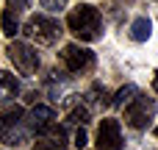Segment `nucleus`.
<instances>
[{
    "mask_svg": "<svg viewBox=\"0 0 158 150\" xmlns=\"http://www.w3.org/2000/svg\"><path fill=\"white\" fill-rule=\"evenodd\" d=\"M67 28L81 39V42H97L103 36V17L94 6L81 3L67 14Z\"/></svg>",
    "mask_w": 158,
    "mask_h": 150,
    "instance_id": "f257e3e1",
    "label": "nucleus"
},
{
    "mask_svg": "<svg viewBox=\"0 0 158 150\" xmlns=\"http://www.w3.org/2000/svg\"><path fill=\"white\" fill-rule=\"evenodd\" d=\"M22 33H25L28 39L39 42V45H56L64 31H61V22H58L56 17H50V14H36V17H31V19L25 22Z\"/></svg>",
    "mask_w": 158,
    "mask_h": 150,
    "instance_id": "f03ea898",
    "label": "nucleus"
},
{
    "mask_svg": "<svg viewBox=\"0 0 158 150\" xmlns=\"http://www.w3.org/2000/svg\"><path fill=\"white\" fill-rule=\"evenodd\" d=\"M156 117V100L147 95H136L128 106H125V122L136 131H147L150 122Z\"/></svg>",
    "mask_w": 158,
    "mask_h": 150,
    "instance_id": "7ed1b4c3",
    "label": "nucleus"
},
{
    "mask_svg": "<svg viewBox=\"0 0 158 150\" xmlns=\"http://www.w3.org/2000/svg\"><path fill=\"white\" fill-rule=\"evenodd\" d=\"M22 120H25V111L19 106L3 111L0 114V142H6V145H22L25 136H28Z\"/></svg>",
    "mask_w": 158,
    "mask_h": 150,
    "instance_id": "20e7f679",
    "label": "nucleus"
},
{
    "mask_svg": "<svg viewBox=\"0 0 158 150\" xmlns=\"http://www.w3.org/2000/svg\"><path fill=\"white\" fill-rule=\"evenodd\" d=\"M6 53H8V58H11V64H14L22 75H33V72L39 70V56H36V50H33L28 42H8Z\"/></svg>",
    "mask_w": 158,
    "mask_h": 150,
    "instance_id": "39448f33",
    "label": "nucleus"
},
{
    "mask_svg": "<svg viewBox=\"0 0 158 150\" xmlns=\"http://www.w3.org/2000/svg\"><path fill=\"white\" fill-rule=\"evenodd\" d=\"M58 58H61L64 70H69V72H89L94 67V53L81 45H67L58 53Z\"/></svg>",
    "mask_w": 158,
    "mask_h": 150,
    "instance_id": "423d86ee",
    "label": "nucleus"
},
{
    "mask_svg": "<svg viewBox=\"0 0 158 150\" xmlns=\"http://www.w3.org/2000/svg\"><path fill=\"white\" fill-rule=\"evenodd\" d=\"M97 150H122V131L119 120L106 117L97 128Z\"/></svg>",
    "mask_w": 158,
    "mask_h": 150,
    "instance_id": "0eeeda50",
    "label": "nucleus"
},
{
    "mask_svg": "<svg viewBox=\"0 0 158 150\" xmlns=\"http://www.w3.org/2000/svg\"><path fill=\"white\" fill-rule=\"evenodd\" d=\"M67 134L53 122L50 128H44V131H39V139H36V145L33 150H67Z\"/></svg>",
    "mask_w": 158,
    "mask_h": 150,
    "instance_id": "6e6552de",
    "label": "nucleus"
},
{
    "mask_svg": "<svg viewBox=\"0 0 158 150\" xmlns=\"http://www.w3.org/2000/svg\"><path fill=\"white\" fill-rule=\"evenodd\" d=\"M28 120H31V128L33 131H44V128H50L56 122V111L50 106H33L31 114H28Z\"/></svg>",
    "mask_w": 158,
    "mask_h": 150,
    "instance_id": "1a4fd4ad",
    "label": "nucleus"
},
{
    "mask_svg": "<svg viewBox=\"0 0 158 150\" xmlns=\"http://www.w3.org/2000/svg\"><path fill=\"white\" fill-rule=\"evenodd\" d=\"M17 95H19V81H17L11 72L0 70V97H3V100H11V97H17Z\"/></svg>",
    "mask_w": 158,
    "mask_h": 150,
    "instance_id": "9d476101",
    "label": "nucleus"
},
{
    "mask_svg": "<svg viewBox=\"0 0 158 150\" xmlns=\"http://www.w3.org/2000/svg\"><path fill=\"white\" fill-rule=\"evenodd\" d=\"M150 33H153V22H150L147 17H136L133 25H131V39H133V42H147Z\"/></svg>",
    "mask_w": 158,
    "mask_h": 150,
    "instance_id": "9b49d317",
    "label": "nucleus"
},
{
    "mask_svg": "<svg viewBox=\"0 0 158 150\" xmlns=\"http://www.w3.org/2000/svg\"><path fill=\"white\" fill-rule=\"evenodd\" d=\"M0 28H3V33L8 36V39H14L22 28H19V19H17V14L11 11V8H6L3 11V17H0Z\"/></svg>",
    "mask_w": 158,
    "mask_h": 150,
    "instance_id": "f8f14e48",
    "label": "nucleus"
},
{
    "mask_svg": "<svg viewBox=\"0 0 158 150\" xmlns=\"http://www.w3.org/2000/svg\"><path fill=\"white\" fill-rule=\"evenodd\" d=\"M136 95H139V89H136L133 84H125V86H122V89H119V92L114 95V100H111V106H117V109H122V106H128V103H131V100H133Z\"/></svg>",
    "mask_w": 158,
    "mask_h": 150,
    "instance_id": "ddd939ff",
    "label": "nucleus"
},
{
    "mask_svg": "<svg viewBox=\"0 0 158 150\" xmlns=\"http://www.w3.org/2000/svg\"><path fill=\"white\" fill-rule=\"evenodd\" d=\"M89 100L92 103H100V106H108L111 100H108V92H106V86H100V84H94L92 86V92H89Z\"/></svg>",
    "mask_w": 158,
    "mask_h": 150,
    "instance_id": "4468645a",
    "label": "nucleus"
},
{
    "mask_svg": "<svg viewBox=\"0 0 158 150\" xmlns=\"http://www.w3.org/2000/svg\"><path fill=\"white\" fill-rule=\"evenodd\" d=\"M89 120H92V114H89V109H86V106H78V109H72V111H69V122H75V125H78V122H81V125H86Z\"/></svg>",
    "mask_w": 158,
    "mask_h": 150,
    "instance_id": "2eb2a0df",
    "label": "nucleus"
},
{
    "mask_svg": "<svg viewBox=\"0 0 158 150\" xmlns=\"http://www.w3.org/2000/svg\"><path fill=\"white\" fill-rule=\"evenodd\" d=\"M42 3V8H47V11H61L64 6H67V0H39Z\"/></svg>",
    "mask_w": 158,
    "mask_h": 150,
    "instance_id": "dca6fc26",
    "label": "nucleus"
},
{
    "mask_svg": "<svg viewBox=\"0 0 158 150\" xmlns=\"http://www.w3.org/2000/svg\"><path fill=\"white\" fill-rule=\"evenodd\" d=\"M8 3V8L17 14V11H25V8H31V0H6Z\"/></svg>",
    "mask_w": 158,
    "mask_h": 150,
    "instance_id": "f3484780",
    "label": "nucleus"
},
{
    "mask_svg": "<svg viewBox=\"0 0 158 150\" xmlns=\"http://www.w3.org/2000/svg\"><path fill=\"white\" fill-rule=\"evenodd\" d=\"M86 145H89V136H86V131H83V128H78V131H75V148L83 150Z\"/></svg>",
    "mask_w": 158,
    "mask_h": 150,
    "instance_id": "a211bd4d",
    "label": "nucleus"
},
{
    "mask_svg": "<svg viewBox=\"0 0 158 150\" xmlns=\"http://www.w3.org/2000/svg\"><path fill=\"white\" fill-rule=\"evenodd\" d=\"M153 89L158 92V72H156V78H153Z\"/></svg>",
    "mask_w": 158,
    "mask_h": 150,
    "instance_id": "6ab92c4d",
    "label": "nucleus"
},
{
    "mask_svg": "<svg viewBox=\"0 0 158 150\" xmlns=\"http://www.w3.org/2000/svg\"><path fill=\"white\" fill-rule=\"evenodd\" d=\"M119 3H131V0H119Z\"/></svg>",
    "mask_w": 158,
    "mask_h": 150,
    "instance_id": "aec40b11",
    "label": "nucleus"
},
{
    "mask_svg": "<svg viewBox=\"0 0 158 150\" xmlns=\"http://www.w3.org/2000/svg\"><path fill=\"white\" fill-rule=\"evenodd\" d=\"M156 136H158V128H156Z\"/></svg>",
    "mask_w": 158,
    "mask_h": 150,
    "instance_id": "412c9836",
    "label": "nucleus"
}]
</instances>
